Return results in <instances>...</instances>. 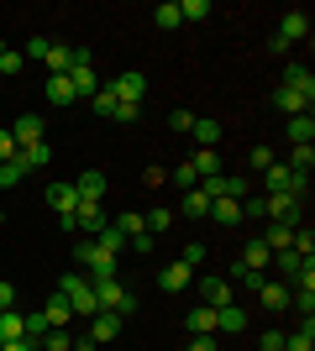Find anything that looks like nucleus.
<instances>
[{
    "label": "nucleus",
    "mask_w": 315,
    "mask_h": 351,
    "mask_svg": "<svg viewBox=\"0 0 315 351\" xmlns=\"http://www.w3.org/2000/svg\"><path fill=\"white\" fill-rule=\"evenodd\" d=\"M21 178H27V162H21V158H11V162H0V189H16V184H21Z\"/></svg>",
    "instance_id": "obj_32"
},
{
    "label": "nucleus",
    "mask_w": 315,
    "mask_h": 351,
    "mask_svg": "<svg viewBox=\"0 0 315 351\" xmlns=\"http://www.w3.org/2000/svg\"><path fill=\"white\" fill-rule=\"evenodd\" d=\"M152 21H158V27H163V32H174V27H179V21H184V16H179V0H163V5L152 11Z\"/></svg>",
    "instance_id": "obj_33"
},
{
    "label": "nucleus",
    "mask_w": 315,
    "mask_h": 351,
    "mask_svg": "<svg viewBox=\"0 0 315 351\" xmlns=\"http://www.w3.org/2000/svg\"><path fill=\"white\" fill-rule=\"evenodd\" d=\"M74 189H79V199L100 205V199H105V189H110V178H105L100 168H90V173H79V178H74Z\"/></svg>",
    "instance_id": "obj_7"
},
{
    "label": "nucleus",
    "mask_w": 315,
    "mask_h": 351,
    "mask_svg": "<svg viewBox=\"0 0 315 351\" xmlns=\"http://www.w3.org/2000/svg\"><path fill=\"white\" fill-rule=\"evenodd\" d=\"M110 95H116L121 105H142V95H148V79H142L137 69H126V73H116V79H110Z\"/></svg>",
    "instance_id": "obj_5"
},
{
    "label": "nucleus",
    "mask_w": 315,
    "mask_h": 351,
    "mask_svg": "<svg viewBox=\"0 0 315 351\" xmlns=\"http://www.w3.org/2000/svg\"><path fill=\"white\" fill-rule=\"evenodd\" d=\"M47 100H53V105H74V84H69V73H47Z\"/></svg>",
    "instance_id": "obj_23"
},
{
    "label": "nucleus",
    "mask_w": 315,
    "mask_h": 351,
    "mask_svg": "<svg viewBox=\"0 0 315 351\" xmlns=\"http://www.w3.org/2000/svg\"><path fill=\"white\" fill-rule=\"evenodd\" d=\"M168 126H174V132H195V116H189V110H184V105H179V110H168Z\"/></svg>",
    "instance_id": "obj_44"
},
{
    "label": "nucleus",
    "mask_w": 315,
    "mask_h": 351,
    "mask_svg": "<svg viewBox=\"0 0 315 351\" xmlns=\"http://www.w3.org/2000/svg\"><path fill=\"white\" fill-rule=\"evenodd\" d=\"M200 299H205L210 309H221V304H231V283H226L221 273H205V278H200Z\"/></svg>",
    "instance_id": "obj_8"
},
{
    "label": "nucleus",
    "mask_w": 315,
    "mask_h": 351,
    "mask_svg": "<svg viewBox=\"0 0 315 351\" xmlns=\"http://www.w3.org/2000/svg\"><path fill=\"white\" fill-rule=\"evenodd\" d=\"M257 351H284V336H279V330H268V336H263V346Z\"/></svg>",
    "instance_id": "obj_53"
},
{
    "label": "nucleus",
    "mask_w": 315,
    "mask_h": 351,
    "mask_svg": "<svg viewBox=\"0 0 315 351\" xmlns=\"http://www.w3.org/2000/svg\"><path fill=\"white\" fill-rule=\"evenodd\" d=\"M294 231H300V226H284V220H279V226H268V231L257 236V241H263V247H268V252H289V241H294Z\"/></svg>",
    "instance_id": "obj_15"
},
{
    "label": "nucleus",
    "mask_w": 315,
    "mask_h": 351,
    "mask_svg": "<svg viewBox=\"0 0 315 351\" xmlns=\"http://www.w3.org/2000/svg\"><path fill=\"white\" fill-rule=\"evenodd\" d=\"M184 325H189V336H215V309H210V304L189 309V315H184Z\"/></svg>",
    "instance_id": "obj_14"
},
{
    "label": "nucleus",
    "mask_w": 315,
    "mask_h": 351,
    "mask_svg": "<svg viewBox=\"0 0 315 351\" xmlns=\"http://www.w3.org/2000/svg\"><path fill=\"white\" fill-rule=\"evenodd\" d=\"M58 293L69 299V309H74V315H95V289H90V278L69 273V278L58 283Z\"/></svg>",
    "instance_id": "obj_2"
},
{
    "label": "nucleus",
    "mask_w": 315,
    "mask_h": 351,
    "mask_svg": "<svg viewBox=\"0 0 315 351\" xmlns=\"http://www.w3.org/2000/svg\"><path fill=\"white\" fill-rule=\"evenodd\" d=\"M137 116H142V105H121V100H116V116H110V121H121V126H132Z\"/></svg>",
    "instance_id": "obj_46"
},
{
    "label": "nucleus",
    "mask_w": 315,
    "mask_h": 351,
    "mask_svg": "<svg viewBox=\"0 0 315 351\" xmlns=\"http://www.w3.org/2000/svg\"><path fill=\"white\" fill-rule=\"evenodd\" d=\"M305 263H310V257H300V252H273V267H279L289 283L300 278V267H305Z\"/></svg>",
    "instance_id": "obj_27"
},
{
    "label": "nucleus",
    "mask_w": 315,
    "mask_h": 351,
    "mask_svg": "<svg viewBox=\"0 0 315 351\" xmlns=\"http://www.w3.org/2000/svg\"><path fill=\"white\" fill-rule=\"evenodd\" d=\"M273 105H279V110H284V116H310V100H305L300 89H273Z\"/></svg>",
    "instance_id": "obj_12"
},
{
    "label": "nucleus",
    "mask_w": 315,
    "mask_h": 351,
    "mask_svg": "<svg viewBox=\"0 0 315 351\" xmlns=\"http://www.w3.org/2000/svg\"><path fill=\"white\" fill-rule=\"evenodd\" d=\"M289 252H300V257H315V231H310V226H300V231H294Z\"/></svg>",
    "instance_id": "obj_39"
},
{
    "label": "nucleus",
    "mask_w": 315,
    "mask_h": 351,
    "mask_svg": "<svg viewBox=\"0 0 315 351\" xmlns=\"http://www.w3.org/2000/svg\"><path fill=\"white\" fill-rule=\"evenodd\" d=\"M184 351H221V346H215V336H189V346H184Z\"/></svg>",
    "instance_id": "obj_48"
},
{
    "label": "nucleus",
    "mask_w": 315,
    "mask_h": 351,
    "mask_svg": "<svg viewBox=\"0 0 315 351\" xmlns=\"http://www.w3.org/2000/svg\"><path fill=\"white\" fill-rule=\"evenodd\" d=\"M205 220H215V226H242V205H237V199H210Z\"/></svg>",
    "instance_id": "obj_18"
},
{
    "label": "nucleus",
    "mask_w": 315,
    "mask_h": 351,
    "mask_svg": "<svg viewBox=\"0 0 315 351\" xmlns=\"http://www.w3.org/2000/svg\"><path fill=\"white\" fill-rule=\"evenodd\" d=\"M263 215L284 220V226H305V210H300L294 194H263Z\"/></svg>",
    "instance_id": "obj_3"
},
{
    "label": "nucleus",
    "mask_w": 315,
    "mask_h": 351,
    "mask_svg": "<svg viewBox=\"0 0 315 351\" xmlns=\"http://www.w3.org/2000/svg\"><path fill=\"white\" fill-rule=\"evenodd\" d=\"M189 168H195V178H215V173H221V158H215V147H200L195 158H189Z\"/></svg>",
    "instance_id": "obj_22"
},
{
    "label": "nucleus",
    "mask_w": 315,
    "mask_h": 351,
    "mask_svg": "<svg viewBox=\"0 0 315 351\" xmlns=\"http://www.w3.org/2000/svg\"><path fill=\"white\" fill-rule=\"evenodd\" d=\"M257 293H263V304H268V309H284L289 304V289H284V283H263Z\"/></svg>",
    "instance_id": "obj_38"
},
{
    "label": "nucleus",
    "mask_w": 315,
    "mask_h": 351,
    "mask_svg": "<svg viewBox=\"0 0 315 351\" xmlns=\"http://www.w3.org/2000/svg\"><path fill=\"white\" fill-rule=\"evenodd\" d=\"M0 194H5V189H0Z\"/></svg>",
    "instance_id": "obj_58"
},
{
    "label": "nucleus",
    "mask_w": 315,
    "mask_h": 351,
    "mask_svg": "<svg viewBox=\"0 0 315 351\" xmlns=\"http://www.w3.org/2000/svg\"><path fill=\"white\" fill-rule=\"evenodd\" d=\"M0 351H5V346H0Z\"/></svg>",
    "instance_id": "obj_57"
},
{
    "label": "nucleus",
    "mask_w": 315,
    "mask_h": 351,
    "mask_svg": "<svg viewBox=\"0 0 315 351\" xmlns=\"http://www.w3.org/2000/svg\"><path fill=\"white\" fill-rule=\"evenodd\" d=\"M179 16H184V21H205V16H210V0H184Z\"/></svg>",
    "instance_id": "obj_40"
},
{
    "label": "nucleus",
    "mask_w": 315,
    "mask_h": 351,
    "mask_svg": "<svg viewBox=\"0 0 315 351\" xmlns=\"http://www.w3.org/2000/svg\"><path fill=\"white\" fill-rule=\"evenodd\" d=\"M43 315H47V325H53V330H63V325L74 320V309H69V299H63V293H53V299H47Z\"/></svg>",
    "instance_id": "obj_20"
},
{
    "label": "nucleus",
    "mask_w": 315,
    "mask_h": 351,
    "mask_svg": "<svg viewBox=\"0 0 315 351\" xmlns=\"http://www.w3.org/2000/svg\"><path fill=\"white\" fill-rule=\"evenodd\" d=\"M110 226H116V231L126 236V241H132V236H142V231H148V226H142V215H137V210H126V215H116V220H110Z\"/></svg>",
    "instance_id": "obj_35"
},
{
    "label": "nucleus",
    "mask_w": 315,
    "mask_h": 351,
    "mask_svg": "<svg viewBox=\"0 0 315 351\" xmlns=\"http://www.w3.org/2000/svg\"><path fill=\"white\" fill-rule=\"evenodd\" d=\"M16 152H21V147H16V142H11V132H0V162H11V158H16Z\"/></svg>",
    "instance_id": "obj_49"
},
{
    "label": "nucleus",
    "mask_w": 315,
    "mask_h": 351,
    "mask_svg": "<svg viewBox=\"0 0 315 351\" xmlns=\"http://www.w3.org/2000/svg\"><path fill=\"white\" fill-rule=\"evenodd\" d=\"M21 336H27V320H21L16 309H0V346H5V341H21Z\"/></svg>",
    "instance_id": "obj_24"
},
{
    "label": "nucleus",
    "mask_w": 315,
    "mask_h": 351,
    "mask_svg": "<svg viewBox=\"0 0 315 351\" xmlns=\"http://www.w3.org/2000/svg\"><path fill=\"white\" fill-rule=\"evenodd\" d=\"M189 278H195V273H189L184 263H168L163 273H158V289H163V293H184V289H189Z\"/></svg>",
    "instance_id": "obj_11"
},
{
    "label": "nucleus",
    "mask_w": 315,
    "mask_h": 351,
    "mask_svg": "<svg viewBox=\"0 0 315 351\" xmlns=\"http://www.w3.org/2000/svg\"><path fill=\"white\" fill-rule=\"evenodd\" d=\"M0 226H5V210H0Z\"/></svg>",
    "instance_id": "obj_55"
},
{
    "label": "nucleus",
    "mask_w": 315,
    "mask_h": 351,
    "mask_svg": "<svg viewBox=\"0 0 315 351\" xmlns=\"http://www.w3.org/2000/svg\"><path fill=\"white\" fill-rule=\"evenodd\" d=\"M47 205H53V215H58L63 226H74V210H79V189H74V184H47Z\"/></svg>",
    "instance_id": "obj_4"
},
{
    "label": "nucleus",
    "mask_w": 315,
    "mask_h": 351,
    "mask_svg": "<svg viewBox=\"0 0 315 351\" xmlns=\"http://www.w3.org/2000/svg\"><path fill=\"white\" fill-rule=\"evenodd\" d=\"M0 309H16V283H0Z\"/></svg>",
    "instance_id": "obj_52"
},
{
    "label": "nucleus",
    "mask_w": 315,
    "mask_h": 351,
    "mask_svg": "<svg viewBox=\"0 0 315 351\" xmlns=\"http://www.w3.org/2000/svg\"><path fill=\"white\" fill-rule=\"evenodd\" d=\"M179 263H184V267H200V263H205V247H200V241H189V247H184V257H179Z\"/></svg>",
    "instance_id": "obj_47"
},
{
    "label": "nucleus",
    "mask_w": 315,
    "mask_h": 351,
    "mask_svg": "<svg viewBox=\"0 0 315 351\" xmlns=\"http://www.w3.org/2000/svg\"><path fill=\"white\" fill-rule=\"evenodd\" d=\"M74 226H84V231H100V226H110V215H105L100 205H90V199H79V210H74Z\"/></svg>",
    "instance_id": "obj_17"
},
{
    "label": "nucleus",
    "mask_w": 315,
    "mask_h": 351,
    "mask_svg": "<svg viewBox=\"0 0 315 351\" xmlns=\"http://www.w3.org/2000/svg\"><path fill=\"white\" fill-rule=\"evenodd\" d=\"M284 351H315V315H305V325L294 336H284Z\"/></svg>",
    "instance_id": "obj_21"
},
{
    "label": "nucleus",
    "mask_w": 315,
    "mask_h": 351,
    "mask_svg": "<svg viewBox=\"0 0 315 351\" xmlns=\"http://www.w3.org/2000/svg\"><path fill=\"white\" fill-rule=\"evenodd\" d=\"M189 136H195L200 147H215V142H221V121H200L195 116V132H189Z\"/></svg>",
    "instance_id": "obj_30"
},
{
    "label": "nucleus",
    "mask_w": 315,
    "mask_h": 351,
    "mask_svg": "<svg viewBox=\"0 0 315 351\" xmlns=\"http://www.w3.org/2000/svg\"><path fill=\"white\" fill-rule=\"evenodd\" d=\"M16 158L27 162V173H32V168H47V162H53V147H47V142H37V147H21Z\"/></svg>",
    "instance_id": "obj_28"
},
{
    "label": "nucleus",
    "mask_w": 315,
    "mask_h": 351,
    "mask_svg": "<svg viewBox=\"0 0 315 351\" xmlns=\"http://www.w3.org/2000/svg\"><path fill=\"white\" fill-rule=\"evenodd\" d=\"M142 226H148V236L152 231H168V226H174V210H152V215H142Z\"/></svg>",
    "instance_id": "obj_41"
},
{
    "label": "nucleus",
    "mask_w": 315,
    "mask_h": 351,
    "mask_svg": "<svg viewBox=\"0 0 315 351\" xmlns=\"http://www.w3.org/2000/svg\"><path fill=\"white\" fill-rule=\"evenodd\" d=\"M242 267H247V273H263V267H273V252L263 247V241H247V247H242Z\"/></svg>",
    "instance_id": "obj_16"
},
{
    "label": "nucleus",
    "mask_w": 315,
    "mask_h": 351,
    "mask_svg": "<svg viewBox=\"0 0 315 351\" xmlns=\"http://www.w3.org/2000/svg\"><path fill=\"white\" fill-rule=\"evenodd\" d=\"M247 194H253V178H242V173H226L221 178V199H237V205H242Z\"/></svg>",
    "instance_id": "obj_25"
},
{
    "label": "nucleus",
    "mask_w": 315,
    "mask_h": 351,
    "mask_svg": "<svg viewBox=\"0 0 315 351\" xmlns=\"http://www.w3.org/2000/svg\"><path fill=\"white\" fill-rule=\"evenodd\" d=\"M273 37L294 47L300 37H310V16H305V11H284V21H279V32H273Z\"/></svg>",
    "instance_id": "obj_6"
},
{
    "label": "nucleus",
    "mask_w": 315,
    "mask_h": 351,
    "mask_svg": "<svg viewBox=\"0 0 315 351\" xmlns=\"http://www.w3.org/2000/svg\"><path fill=\"white\" fill-rule=\"evenodd\" d=\"M174 184H179V189H195L200 178H195V168H189V162H179V168H174Z\"/></svg>",
    "instance_id": "obj_45"
},
{
    "label": "nucleus",
    "mask_w": 315,
    "mask_h": 351,
    "mask_svg": "<svg viewBox=\"0 0 315 351\" xmlns=\"http://www.w3.org/2000/svg\"><path fill=\"white\" fill-rule=\"evenodd\" d=\"M215 330H226V336L247 330V309H237V304H221V309H215Z\"/></svg>",
    "instance_id": "obj_13"
},
{
    "label": "nucleus",
    "mask_w": 315,
    "mask_h": 351,
    "mask_svg": "<svg viewBox=\"0 0 315 351\" xmlns=\"http://www.w3.org/2000/svg\"><path fill=\"white\" fill-rule=\"evenodd\" d=\"M47 47H53L47 37H32V43H27V58H47Z\"/></svg>",
    "instance_id": "obj_50"
},
{
    "label": "nucleus",
    "mask_w": 315,
    "mask_h": 351,
    "mask_svg": "<svg viewBox=\"0 0 315 351\" xmlns=\"http://www.w3.org/2000/svg\"><path fill=\"white\" fill-rule=\"evenodd\" d=\"M5 351H37V341H27V336H21V341H5Z\"/></svg>",
    "instance_id": "obj_54"
},
{
    "label": "nucleus",
    "mask_w": 315,
    "mask_h": 351,
    "mask_svg": "<svg viewBox=\"0 0 315 351\" xmlns=\"http://www.w3.org/2000/svg\"><path fill=\"white\" fill-rule=\"evenodd\" d=\"M126 247H137V257H148V252H152V236L142 231V236H132V241H126Z\"/></svg>",
    "instance_id": "obj_51"
},
{
    "label": "nucleus",
    "mask_w": 315,
    "mask_h": 351,
    "mask_svg": "<svg viewBox=\"0 0 315 351\" xmlns=\"http://www.w3.org/2000/svg\"><path fill=\"white\" fill-rule=\"evenodd\" d=\"M43 132H47V126H43V116H16L11 142H16V147H37V142H43Z\"/></svg>",
    "instance_id": "obj_9"
},
{
    "label": "nucleus",
    "mask_w": 315,
    "mask_h": 351,
    "mask_svg": "<svg viewBox=\"0 0 315 351\" xmlns=\"http://www.w3.org/2000/svg\"><path fill=\"white\" fill-rule=\"evenodd\" d=\"M95 241H100V247L110 252V257H121V247H126V236H121L116 226H100V231H95Z\"/></svg>",
    "instance_id": "obj_36"
},
{
    "label": "nucleus",
    "mask_w": 315,
    "mask_h": 351,
    "mask_svg": "<svg viewBox=\"0 0 315 351\" xmlns=\"http://www.w3.org/2000/svg\"><path fill=\"white\" fill-rule=\"evenodd\" d=\"M21 63H27V58H21L16 47H5V53H0V79H5V73L16 79V73H21Z\"/></svg>",
    "instance_id": "obj_42"
},
{
    "label": "nucleus",
    "mask_w": 315,
    "mask_h": 351,
    "mask_svg": "<svg viewBox=\"0 0 315 351\" xmlns=\"http://www.w3.org/2000/svg\"><path fill=\"white\" fill-rule=\"evenodd\" d=\"M69 346H74V341L63 336V330H47V336L37 341V351H69Z\"/></svg>",
    "instance_id": "obj_43"
},
{
    "label": "nucleus",
    "mask_w": 315,
    "mask_h": 351,
    "mask_svg": "<svg viewBox=\"0 0 315 351\" xmlns=\"http://www.w3.org/2000/svg\"><path fill=\"white\" fill-rule=\"evenodd\" d=\"M121 336V315H90V341L95 346H110Z\"/></svg>",
    "instance_id": "obj_10"
},
{
    "label": "nucleus",
    "mask_w": 315,
    "mask_h": 351,
    "mask_svg": "<svg viewBox=\"0 0 315 351\" xmlns=\"http://www.w3.org/2000/svg\"><path fill=\"white\" fill-rule=\"evenodd\" d=\"M43 63H47V73H69V63H74V47H58V43H53Z\"/></svg>",
    "instance_id": "obj_29"
},
{
    "label": "nucleus",
    "mask_w": 315,
    "mask_h": 351,
    "mask_svg": "<svg viewBox=\"0 0 315 351\" xmlns=\"http://www.w3.org/2000/svg\"><path fill=\"white\" fill-rule=\"evenodd\" d=\"M289 142H294V147H310L315 142V121L310 116H289Z\"/></svg>",
    "instance_id": "obj_26"
},
{
    "label": "nucleus",
    "mask_w": 315,
    "mask_h": 351,
    "mask_svg": "<svg viewBox=\"0 0 315 351\" xmlns=\"http://www.w3.org/2000/svg\"><path fill=\"white\" fill-rule=\"evenodd\" d=\"M184 215H189V220H205L210 215V199L200 189H184Z\"/></svg>",
    "instance_id": "obj_31"
},
{
    "label": "nucleus",
    "mask_w": 315,
    "mask_h": 351,
    "mask_svg": "<svg viewBox=\"0 0 315 351\" xmlns=\"http://www.w3.org/2000/svg\"><path fill=\"white\" fill-rule=\"evenodd\" d=\"M79 263H84V267H95V278H116L121 257H110V252H105L100 241L90 236V241H79ZM95 278H90V283H95Z\"/></svg>",
    "instance_id": "obj_1"
},
{
    "label": "nucleus",
    "mask_w": 315,
    "mask_h": 351,
    "mask_svg": "<svg viewBox=\"0 0 315 351\" xmlns=\"http://www.w3.org/2000/svg\"><path fill=\"white\" fill-rule=\"evenodd\" d=\"M284 89H300L305 100H315V79H310V69H300V63H289V69H284Z\"/></svg>",
    "instance_id": "obj_19"
},
{
    "label": "nucleus",
    "mask_w": 315,
    "mask_h": 351,
    "mask_svg": "<svg viewBox=\"0 0 315 351\" xmlns=\"http://www.w3.org/2000/svg\"><path fill=\"white\" fill-rule=\"evenodd\" d=\"M284 168H289V173H305V178H310V168H315V147H294V158H289Z\"/></svg>",
    "instance_id": "obj_34"
},
{
    "label": "nucleus",
    "mask_w": 315,
    "mask_h": 351,
    "mask_svg": "<svg viewBox=\"0 0 315 351\" xmlns=\"http://www.w3.org/2000/svg\"><path fill=\"white\" fill-rule=\"evenodd\" d=\"M0 53H5V43H0Z\"/></svg>",
    "instance_id": "obj_56"
},
{
    "label": "nucleus",
    "mask_w": 315,
    "mask_h": 351,
    "mask_svg": "<svg viewBox=\"0 0 315 351\" xmlns=\"http://www.w3.org/2000/svg\"><path fill=\"white\" fill-rule=\"evenodd\" d=\"M95 116H105V121H110V116H116V95H110V84H100V89H95Z\"/></svg>",
    "instance_id": "obj_37"
}]
</instances>
